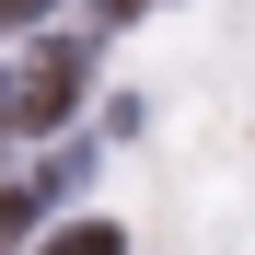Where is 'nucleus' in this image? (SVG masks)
<instances>
[{"instance_id":"nucleus-1","label":"nucleus","mask_w":255,"mask_h":255,"mask_svg":"<svg viewBox=\"0 0 255 255\" xmlns=\"http://www.w3.org/2000/svg\"><path fill=\"white\" fill-rule=\"evenodd\" d=\"M70 105H81V47L58 35V47H35V58H12V128H70Z\"/></svg>"},{"instance_id":"nucleus-2","label":"nucleus","mask_w":255,"mask_h":255,"mask_svg":"<svg viewBox=\"0 0 255 255\" xmlns=\"http://www.w3.org/2000/svg\"><path fill=\"white\" fill-rule=\"evenodd\" d=\"M35 255H128V232H116V221H58Z\"/></svg>"},{"instance_id":"nucleus-3","label":"nucleus","mask_w":255,"mask_h":255,"mask_svg":"<svg viewBox=\"0 0 255 255\" xmlns=\"http://www.w3.org/2000/svg\"><path fill=\"white\" fill-rule=\"evenodd\" d=\"M128 12H139V0H81V23H128Z\"/></svg>"},{"instance_id":"nucleus-4","label":"nucleus","mask_w":255,"mask_h":255,"mask_svg":"<svg viewBox=\"0 0 255 255\" xmlns=\"http://www.w3.org/2000/svg\"><path fill=\"white\" fill-rule=\"evenodd\" d=\"M35 12H47V0H0V35H12V23H35Z\"/></svg>"}]
</instances>
